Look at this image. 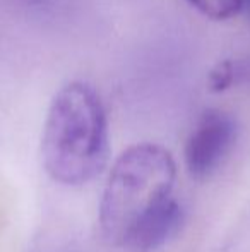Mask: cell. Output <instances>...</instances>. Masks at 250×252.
Returning <instances> with one entry per match:
<instances>
[{"mask_svg":"<svg viewBox=\"0 0 250 252\" xmlns=\"http://www.w3.org/2000/svg\"><path fill=\"white\" fill-rule=\"evenodd\" d=\"M110 155L107 110L98 91L72 81L55 93L41 136V161L52 180L77 187L105 170Z\"/></svg>","mask_w":250,"mask_h":252,"instance_id":"cell-1","label":"cell"},{"mask_svg":"<svg viewBox=\"0 0 250 252\" xmlns=\"http://www.w3.org/2000/svg\"><path fill=\"white\" fill-rule=\"evenodd\" d=\"M177 163L163 146L140 143L115 159L100 201V228L115 247L146 216L173 197Z\"/></svg>","mask_w":250,"mask_h":252,"instance_id":"cell-2","label":"cell"},{"mask_svg":"<svg viewBox=\"0 0 250 252\" xmlns=\"http://www.w3.org/2000/svg\"><path fill=\"white\" fill-rule=\"evenodd\" d=\"M238 136V124L231 113L209 108L199 117L184 150L185 168L194 179H207L233 150Z\"/></svg>","mask_w":250,"mask_h":252,"instance_id":"cell-3","label":"cell"},{"mask_svg":"<svg viewBox=\"0 0 250 252\" xmlns=\"http://www.w3.org/2000/svg\"><path fill=\"white\" fill-rule=\"evenodd\" d=\"M184 209L175 197L153 211L127 235L122 249L129 252H154L167 246L182 228Z\"/></svg>","mask_w":250,"mask_h":252,"instance_id":"cell-4","label":"cell"},{"mask_svg":"<svg viewBox=\"0 0 250 252\" xmlns=\"http://www.w3.org/2000/svg\"><path fill=\"white\" fill-rule=\"evenodd\" d=\"M187 2L197 12L214 21H226L237 14H242V0H187Z\"/></svg>","mask_w":250,"mask_h":252,"instance_id":"cell-5","label":"cell"},{"mask_svg":"<svg viewBox=\"0 0 250 252\" xmlns=\"http://www.w3.org/2000/svg\"><path fill=\"white\" fill-rule=\"evenodd\" d=\"M235 79V67L230 62H223L211 70L209 88L213 91H224Z\"/></svg>","mask_w":250,"mask_h":252,"instance_id":"cell-6","label":"cell"},{"mask_svg":"<svg viewBox=\"0 0 250 252\" xmlns=\"http://www.w3.org/2000/svg\"><path fill=\"white\" fill-rule=\"evenodd\" d=\"M242 14L247 17L250 23V0H242Z\"/></svg>","mask_w":250,"mask_h":252,"instance_id":"cell-7","label":"cell"},{"mask_svg":"<svg viewBox=\"0 0 250 252\" xmlns=\"http://www.w3.org/2000/svg\"><path fill=\"white\" fill-rule=\"evenodd\" d=\"M31 2H36V3H41V2H50V0H31Z\"/></svg>","mask_w":250,"mask_h":252,"instance_id":"cell-8","label":"cell"}]
</instances>
